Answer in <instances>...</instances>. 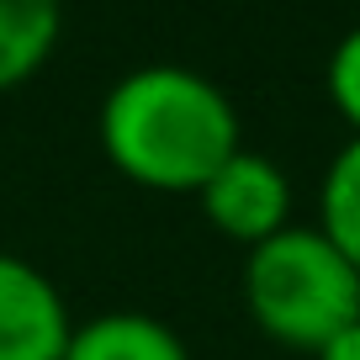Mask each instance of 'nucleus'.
Segmentation results:
<instances>
[{
	"instance_id": "nucleus-1",
	"label": "nucleus",
	"mask_w": 360,
	"mask_h": 360,
	"mask_svg": "<svg viewBox=\"0 0 360 360\" xmlns=\"http://www.w3.org/2000/svg\"><path fill=\"white\" fill-rule=\"evenodd\" d=\"M238 112L228 90L186 64H138L101 101V154L148 191H202L238 154Z\"/></svg>"
},
{
	"instance_id": "nucleus-2",
	"label": "nucleus",
	"mask_w": 360,
	"mask_h": 360,
	"mask_svg": "<svg viewBox=\"0 0 360 360\" xmlns=\"http://www.w3.org/2000/svg\"><path fill=\"white\" fill-rule=\"evenodd\" d=\"M244 307L276 345L318 349L360 318V270L313 228H281L244 255Z\"/></svg>"
},
{
	"instance_id": "nucleus-3",
	"label": "nucleus",
	"mask_w": 360,
	"mask_h": 360,
	"mask_svg": "<svg viewBox=\"0 0 360 360\" xmlns=\"http://www.w3.org/2000/svg\"><path fill=\"white\" fill-rule=\"evenodd\" d=\"M196 196L207 223L244 249L292 228V180L270 154H255V148H238Z\"/></svg>"
},
{
	"instance_id": "nucleus-4",
	"label": "nucleus",
	"mask_w": 360,
	"mask_h": 360,
	"mask_svg": "<svg viewBox=\"0 0 360 360\" xmlns=\"http://www.w3.org/2000/svg\"><path fill=\"white\" fill-rule=\"evenodd\" d=\"M69 302L48 270L0 249V360H64Z\"/></svg>"
},
{
	"instance_id": "nucleus-5",
	"label": "nucleus",
	"mask_w": 360,
	"mask_h": 360,
	"mask_svg": "<svg viewBox=\"0 0 360 360\" xmlns=\"http://www.w3.org/2000/svg\"><path fill=\"white\" fill-rule=\"evenodd\" d=\"M64 360H191V349L165 318L117 307V313H96L69 328Z\"/></svg>"
},
{
	"instance_id": "nucleus-6",
	"label": "nucleus",
	"mask_w": 360,
	"mask_h": 360,
	"mask_svg": "<svg viewBox=\"0 0 360 360\" xmlns=\"http://www.w3.org/2000/svg\"><path fill=\"white\" fill-rule=\"evenodd\" d=\"M64 16L53 0H0V96L37 75L58 48Z\"/></svg>"
},
{
	"instance_id": "nucleus-7",
	"label": "nucleus",
	"mask_w": 360,
	"mask_h": 360,
	"mask_svg": "<svg viewBox=\"0 0 360 360\" xmlns=\"http://www.w3.org/2000/svg\"><path fill=\"white\" fill-rule=\"evenodd\" d=\"M318 233L360 270V138L349 133L318 186Z\"/></svg>"
},
{
	"instance_id": "nucleus-8",
	"label": "nucleus",
	"mask_w": 360,
	"mask_h": 360,
	"mask_svg": "<svg viewBox=\"0 0 360 360\" xmlns=\"http://www.w3.org/2000/svg\"><path fill=\"white\" fill-rule=\"evenodd\" d=\"M323 79H328V101L339 106V117H345V122L355 127V138H360V27H349L334 43Z\"/></svg>"
},
{
	"instance_id": "nucleus-9",
	"label": "nucleus",
	"mask_w": 360,
	"mask_h": 360,
	"mask_svg": "<svg viewBox=\"0 0 360 360\" xmlns=\"http://www.w3.org/2000/svg\"><path fill=\"white\" fill-rule=\"evenodd\" d=\"M313 360H360V318H355L349 328H339V334L328 339V345L318 349Z\"/></svg>"
}]
</instances>
